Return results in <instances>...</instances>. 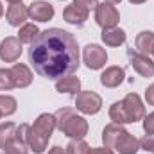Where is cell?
<instances>
[{
	"label": "cell",
	"instance_id": "obj_1",
	"mask_svg": "<svg viewBox=\"0 0 154 154\" xmlns=\"http://www.w3.org/2000/svg\"><path fill=\"white\" fill-rule=\"evenodd\" d=\"M29 63L38 75L48 81L72 75L81 65L75 36L57 27L41 31L29 47Z\"/></svg>",
	"mask_w": 154,
	"mask_h": 154
},
{
	"label": "cell",
	"instance_id": "obj_2",
	"mask_svg": "<svg viewBox=\"0 0 154 154\" xmlns=\"http://www.w3.org/2000/svg\"><path fill=\"white\" fill-rule=\"evenodd\" d=\"M54 129H56V116L50 113H41L34 120V124L29 127V133H27L29 149L34 154H41L47 149Z\"/></svg>",
	"mask_w": 154,
	"mask_h": 154
},
{
	"label": "cell",
	"instance_id": "obj_3",
	"mask_svg": "<svg viewBox=\"0 0 154 154\" xmlns=\"http://www.w3.org/2000/svg\"><path fill=\"white\" fill-rule=\"evenodd\" d=\"M56 129H59L65 136L72 138V140H79L84 138L88 134V122L86 118L81 115H77L75 109L72 108H61L56 113Z\"/></svg>",
	"mask_w": 154,
	"mask_h": 154
},
{
	"label": "cell",
	"instance_id": "obj_4",
	"mask_svg": "<svg viewBox=\"0 0 154 154\" xmlns=\"http://www.w3.org/2000/svg\"><path fill=\"white\" fill-rule=\"evenodd\" d=\"M75 108L84 115H97L102 109V97L91 90L79 91L75 95Z\"/></svg>",
	"mask_w": 154,
	"mask_h": 154
},
{
	"label": "cell",
	"instance_id": "obj_5",
	"mask_svg": "<svg viewBox=\"0 0 154 154\" xmlns=\"http://www.w3.org/2000/svg\"><path fill=\"white\" fill-rule=\"evenodd\" d=\"M82 63L90 70H100L108 63V52L97 43H88L82 48Z\"/></svg>",
	"mask_w": 154,
	"mask_h": 154
},
{
	"label": "cell",
	"instance_id": "obj_6",
	"mask_svg": "<svg viewBox=\"0 0 154 154\" xmlns=\"http://www.w3.org/2000/svg\"><path fill=\"white\" fill-rule=\"evenodd\" d=\"M120 22V13L115 5L111 4H99L95 7V23L102 29H111L116 27Z\"/></svg>",
	"mask_w": 154,
	"mask_h": 154
},
{
	"label": "cell",
	"instance_id": "obj_7",
	"mask_svg": "<svg viewBox=\"0 0 154 154\" xmlns=\"http://www.w3.org/2000/svg\"><path fill=\"white\" fill-rule=\"evenodd\" d=\"M127 59L133 66V70L142 77H152L154 75V61L145 56L140 54L136 48H127Z\"/></svg>",
	"mask_w": 154,
	"mask_h": 154
},
{
	"label": "cell",
	"instance_id": "obj_8",
	"mask_svg": "<svg viewBox=\"0 0 154 154\" xmlns=\"http://www.w3.org/2000/svg\"><path fill=\"white\" fill-rule=\"evenodd\" d=\"M23 43L16 36H7L0 41V59L4 63H16L23 52Z\"/></svg>",
	"mask_w": 154,
	"mask_h": 154
},
{
	"label": "cell",
	"instance_id": "obj_9",
	"mask_svg": "<svg viewBox=\"0 0 154 154\" xmlns=\"http://www.w3.org/2000/svg\"><path fill=\"white\" fill-rule=\"evenodd\" d=\"M29 18L34 22H48L54 18V5L47 0H34L29 7Z\"/></svg>",
	"mask_w": 154,
	"mask_h": 154
},
{
	"label": "cell",
	"instance_id": "obj_10",
	"mask_svg": "<svg viewBox=\"0 0 154 154\" xmlns=\"http://www.w3.org/2000/svg\"><path fill=\"white\" fill-rule=\"evenodd\" d=\"M113 151H116L118 154H136L140 151V140L133 136L127 129H124V133L116 138Z\"/></svg>",
	"mask_w": 154,
	"mask_h": 154
},
{
	"label": "cell",
	"instance_id": "obj_11",
	"mask_svg": "<svg viewBox=\"0 0 154 154\" xmlns=\"http://www.w3.org/2000/svg\"><path fill=\"white\" fill-rule=\"evenodd\" d=\"M29 18V9L23 2L20 4H11L5 11V20L11 27H22L25 20Z\"/></svg>",
	"mask_w": 154,
	"mask_h": 154
},
{
	"label": "cell",
	"instance_id": "obj_12",
	"mask_svg": "<svg viewBox=\"0 0 154 154\" xmlns=\"http://www.w3.org/2000/svg\"><path fill=\"white\" fill-rule=\"evenodd\" d=\"M122 102H124V106H125V109H127L133 122H138L145 116V106H143L138 93H127Z\"/></svg>",
	"mask_w": 154,
	"mask_h": 154
},
{
	"label": "cell",
	"instance_id": "obj_13",
	"mask_svg": "<svg viewBox=\"0 0 154 154\" xmlns=\"http://www.w3.org/2000/svg\"><path fill=\"white\" fill-rule=\"evenodd\" d=\"M125 79V70L122 66H108L100 74V84L104 88H118Z\"/></svg>",
	"mask_w": 154,
	"mask_h": 154
},
{
	"label": "cell",
	"instance_id": "obj_14",
	"mask_svg": "<svg viewBox=\"0 0 154 154\" xmlns=\"http://www.w3.org/2000/svg\"><path fill=\"white\" fill-rule=\"evenodd\" d=\"M88 16H90V11L79 7V5H75V4L66 5L65 11H63V18H65V22L70 23V25H75V27H82L84 22L88 20Z\"/></svg>",
	"mask_w": 154,
	"mask_h": 154
},
{
	"label": "cell",
	"instance_id": "obj_15",
	"mask_svg": "<svg viewBox=\"0 0 154 154\" xmlns=\"http://www.w3.org/2000/svg\"><path fill=\"white\" fill-rule=\"evenodd\" d=\"M11 74H13V81L16 88H27L32 82V70L25 65V63H14L11 66Z\"/></svg>",
	"mask_w": 154,
	"mask_h": 154
},
{
	"label": "cell",
	"instance_id": "obj_16",
	"mask_svg": "<svg viewBox=\"0 0 154 154\" xmlns=\"http://www.w3.org/2000/svg\"><path fill=\"white\" fill-rule=\"evenodd\" d=\"M56 91L66 93V95H77L81 91V79L74 75H65L56 81Z\"/></svg>",
	"mask_w": 154,
	"mask_h": 154
},
{
	"label": "cell",
	"instance_id": "obj_17",
	"mask_svg": "<svg viewBox=\"0 0 154 154\" xmlns=\"http://www.w3.org/2000/svg\"><path fill=\"white\" fill-rule=\"evenodd\" d=\"M102 41L108 45V47H120L125 43L127 34L124 29L120 27H111V29H102V34H100Z\"/></svg>",
	"mask_w": 154,
	"mask_h": 154
},
{
	"label": "cell",
	"instance_id": "obj_18",
	"mask_svg": "<svg viewBox=\"0 0 154 154\" xmlns=\"http://www.w3.org/2000/svg\"><path fill=\"white\" fill-rule=\"evenodd\" d=\"M134 47H136V50H138L140 54H145V56L152 54V50H154V32L152 31H142V32H138L136 38H134Z\"/></svg>",
	"mask_w": 154,
	"mask_h": 154
},
{
	"label": "cell",
	"instance_id": "obj_19",
	"mask_svg": "<svg viewBox=\"0 0 154 154\" xmlns=\"http://www.w3.org/2000/svg\"><path fill=\"white\" fill-rule=\"evenodd\" d=\"M109 118L115 124H120V125L133 124V120H131V116H129V113H127V109H125L122 100H116V102H113L109 106Z\"/></svg>",
	"mask_w": 154,
	"mask_h": 154
},
{
	"label": "cell",
	"instance_id": "obj_20",
	"mask_svg": "<svg viewBox=\"0 0 154 154\" xmlns=\"http://www.w3.org/2000/svg\"><path fill=\"white\" fill-rule=\"evenodd\" d=\"M14 136H16V124L13 122L0 124V149H5Z\"/></svg>",
	"mask_w": 154,
	"mask_h": 154
},
{
	"label": "cell",
	"instance_id": "obj_21",
	"mask_svg": "<svg viewBox=\"0 0 154 154\" xmlns=\"http://www.w3.org/2000/svg\"><path fill=\"white\" fill-rule=\"evenodd\" d=\"M39 32H41V31L38 29V25H36V23H23V25L20 27V31H18V36H16V38L20 39L22 43H29V45H31V43L36 39V36H38Z\"/></svg>",
	"mask_w": 154,
	"mask_h": 154
},
{
	"label": "cell",
	"instance_id": "obj_22",
	"mask_svg": "<svg viewBox=\"0 0 154 154\" xmlns=\"http://www.w3.org/2000/svg\"><path fill=\"white\" fill-rule=\"evenodd\" d=\"M29 145H27V142L22 138V136H18V133H16V136L11 140V143L4 149V152L5 154H29Z\"/></svg>",
	"mask_w": 154,
	"mask_h": 154
},
{
	"label": "cell",
	"instance_id": "obj_23",
	"mask_svg": "<svg viewBox=\"0 0 154 154\" xmlns=\"http://www.w3.org/2000/svg\"><path fill=\"white\" fill-rule=\"evenodd\" d=\"M18 102L13 95H0V113L2 116H11L13 113H16Z\"/></svg>",
	"mask_w": 154,
	"mask_h": 154
},
{
	"label": "cell",
	"instance_id": "obj_24",
	"mask_svg": "<svg viewBox=\"0 0 154 154\" xmlns=\"http://www.w3.org/2000/svg\"><path fill=\"white\" fill-rule=\"evenodd\" d=\"M65 151H66V154H88V151H90V145L84 142V138H79V140H70Z\"/></svg>",
	"mask_w": 154,
	"mask_h": 154
},
{
	"label": "cell",
	"instance_id": "obj_25",
	"mask_svg": "<svg viewBox=\"0 0 154 154\" xmlns=\"http://www.w3.org/2000/svg\"><path fill=\"white\" fill-rule=\"evenodd\" d=\"M13 88H16V86H14V81H13L11 68H0V90L9 91Z\"/></svg>",
	"mask_w": 154,
	"mask_h": 154
},
{
	"label": "cell",
	"instance_id": "obj_26",
	"mask_svg": "<svg viewBox=\"0 0 154 154\" xmlns=\"http://www.w3.org/2000/svg\"><path fill=\"white\" fill-rule=\"evenodd\" d=\"M142 120H143V131H145V134H154V111L145 113V116Z\"/></svg>",
	"mask_w": 154,
	"mask_h": 154
},
{
	"label": "cell",
	"instance_id": "obj_27",
	"mask_svg": "<svg viewBox=\"0 0 154 154\" xmlns=\"http://www.w3.org/2000/svg\"><path fill=\"white\" fill-rule=\"evenodd\" d=\"M140 149L147 151V152H154V134H145L142 140H140Z\"/></svg>",
	"mask_w": 154,
	"mask_h": 154
},
{
	"label": "cell",
	"instance_id": "obj_28",
	"mask_svg": "<svg viewBox=\"0 0 154 154\" xmlns=\"http://www.w3.org/2000/svg\"><path fill=\"white\" fill-rule=\"evenodd\" d=\"M74 4L82 7V9H86V11H91V9H95L99 5V0H74Z\"/></svg>",
	"mask_w": 154,
	"mask_h": 154
},
{
	"label": "cell",
	"instance_id": "obj_29",
	"mask_svg": "<svg viewBox=\"0 0 154 154\" xmlns=\"http://www.w3.org/2000/svg\"><path fill=\"white\" fill-rule=\"evenodd\" d=\"M145 100L149 106H154V82L145 88Z\"/></svg>",
	"mask_w": 154,
	"mask_h": 154
},
{
	"label": "cell",
	"instance_id": "obj_30",
	"mask_svg": "<svg viewBox=\"0 0 154 154\" xmlns=\"http://www.w3.org/2000/svg\"><path fill=\"white\" fill-rule=\"evenodd\" d=\"M88 154H115V151L109 147H91Z\"/></svg>",
	"mask_w": 154,
	"mask_h": 154
},
{
	"label": "cell",
	"instance_id": "obj_31",
	"mask_svg": "<svg viewBox=\"0 0 154 154\" xmlns=\"http://www.w3.org/2000/svg\"><path fill=\"white\" fill-rule=\"evenodd\" d=\"M48 154H66V151L63 147H59V145H54V147H50Z\"/></svg>",
	"mask_w": 154,
	"mask_h": 154
},
{
	"label": "cell",
	"instance_id": "obj_32",
	"mask_svg": "<svg viewBox=\"0 0 154 154\" xmlns=\"http://www.w3.org/2000/svg\"><path fill=\"white\" fill-rule=\"evenodd\" d=\"M106 4H111V5H116V4H120L122 0H104Z\"/></svg>",
	"mask_w": 154,
	"mask_h": 154
},
{
	"label": "cell",
	"instance_id": "obj_33",
	"mask_svg": "<svg viewBox=\"0 0 154 154\" xmlns=\"http://www.w3.org/2000/svg\"><path fill=\"white\" fill-rule=\"evenodd\" d=\"M129 2H131V4H136V5H138V4H145L147 0H129Z\"/></svg>",
	"mask_w": 154,
	"mask_h": 154
},
{
	"label": "cell",
	"instance_id": "obj_34",
	"mask_svg": "<svg viewBox=\"0 0 154 154\" xmlns=\"http://www.w3.org/2000/svg\"><path fill=\"white\" fill-rule=\"evenodd\" d=\"M9 4H20V2H23V0H7Z\"/></svg>",
	"mask_w": 154,
	"mask_h": 154
},
{
	"label": "cell",
	"instance_id": "obj_35",
	"mask_svg": "<svg viewBox=\"0 0 154 154\" xmlns=\"http://www.w3.org/2000/svg\"><path fill=\"white\" fill-rule=\"evenodd\" d=\"M2 14H4V7H2V2H0V18H2Z\"/></svg>",
	"mask_w": 154,
	"mask_h": 154
},
{
	"label": "cell",
	"instance_id": "obj_36",
	"mask_svg": "<svg viewBox=\"0 0 154 154\" xmlns=\"http://www.w3.org/2000/svg\"><path fill=\"white\" fill-rule=\"evenodd\" d=\"M0 118H2V113H0Z\"/></svg>",
	"mask_w": 154,
	"mask_h": 154
},
{
	"label": "cell",
	"instance_id": "obj_37",
	"mask_svg": "<svg viewBox=\"0 0 154 154\" xmlns=\"http://www.w3.org/2000/svg\"><path fill=\"white\" fill-rule=\"evenodd\" d=\"M152 56H154V50H152Z\"/></svg>",
	"mask_w": 154,
	"mask_h": 154
},
{
	"label": "cell",
	"instance_id": "obj_38",
	"mask_svg": "<svg viewBox=\"0 0 154 154\" xmlns=\"http://www.w3.org/2000/svg\"><path fill=\"white\" fill-rule=\"evenodd\" d=\"M61 2H63V0H61Z\"/></svg>",
	"mask_w": 154,
	"mask_h": 154
},
{
	"label": "cell",
	"instance_id": "obj_39",
	"mask_svg": "<svg viewBox=\"0 0 154 154\" xmlns=\"http://www.w3.org/2000/svg\"><path fill=\"white\" fill-rule=\"evenodd\" d=\"M4 154H5V152H4Z\"/></svg>",
	"mask_w": 154,
	"mask_h": 154
},
{
	"label": "cell",
	"instance_id": "obj_40",
	"mask_svg": "<svg viewBox=\"0 0 154 154\" xmlns=\"http://www.w3.org/2000/svg\"><path fill=\"white\" fill-rule=\"evenodd\" d=\"M152 154H154V152H152Z\"/></svg>",
	"mask_w": 154,
	"mask_h": 154
}]
</instances>
